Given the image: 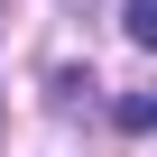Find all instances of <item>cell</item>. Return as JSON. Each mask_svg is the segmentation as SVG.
Here are the masks:
<instances>
[{"label":"cell","instance_id":"cell-1","mask_svg":"<svg viewBox=\"0 0 157 157\" xmlns=\"http://www.w3.org/2000/svg\"><path fill=\"white\" fill-rule=\"evenodd\" d=\"M120 37L129 46H157V0H120Z\"/></svg>","mask_w":157,"mask_h":157}]
</instances>
